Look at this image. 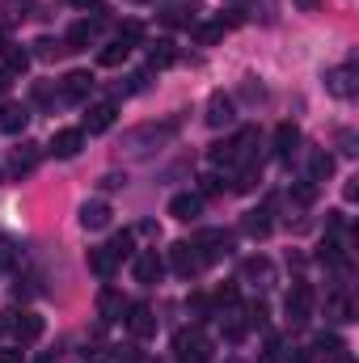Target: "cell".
<instances>
[{
	"instance_id": "obj_1",
	"label": "cell",
	"mask_w": 359,
	"mask_h": 363,
	"mask_svg": "<svg viewBox=\"0 0 359 363\" xmlns=\"http://www.w3.org/2000/svg\"><path fill=\"white\" fill-rule=\"evenodd\" d=\"M174 355L178 363H207L211 359V342L203 330H178L174 334Z\"/></svg>"
},
{
	"instance_id": "obj_2",
	"label": "cell",
	"mask_w": 359,
	"mask_h": 363,
	"mask_svg": "<svg viewBox=\"0 0 359 363\" xmlns=\"http://www.w3.org/2000/svg\"><path fill=\"white\" fill-rule=\"evenodd\" d=\"M313 287L300 279V283H292V291H287V317H292V325H304L309 317H313Z\"/></svg>"
},
{
	"instance_id": "obj_3",
	"label": "cell",
	"mask_w": 359,
	"mask_h": 363,
	"mask_svg": "<svg viewBox=\"0 0 359 363\" xmlns=\"http://www.w3.org/2000/svg\"><path fill=\"white\" fill-rule=\"evenodd\" d=\"M81 148H85V131H81V127H64V131L51 135V152H55L60 161H72Z\"/></svg>"
},
{
	"instance_id": "obj_4",
	"label": "cell",
	"mask_w": 359,
	"mask_h": 363,
	"mask_svg": "<svg viewBox=\"0 0 359 363\" xmlns=\"http://www.w3.org/2000/svg\"><path fill=\"white\" fill-rule=\"evenodd\" d=\"M228 245H233V237H228V233H203V237L194 241V250H199V258H203V267H211V262H220V258L228 254Z\"/></svg>"
},
{
	"instance_id": "obj_5",
	"label": "cell",
	"mask_w": 359,
	"mask_h": 363,
	"mask_svg": "<svg viewBox=\"0 0 359 363\" xmlns=\"http://www.w3.org/2000/svg\"><path fill=\"white\" fill-rule=\"evenodd\" d=\"M170 267H174L182 279H190V274L203 271V258H199V250H194L190 241H178V245L170 250Z\"/></svg>"
},
{
	"instance_id": "obj_6",
	"label": "cell",
	"mask_w": 359,
	"mask_h": 363,
	"mask_svg": "<svg viewBox=\"0 0 359 363\" xmlns=\"http://www.w3.org/2000/svg\"><path fill=\"white\" fill-rule=\"evenodd\" d=\"M110 203L106 199H89V203H81V228L85 233H101V228H110Z\"/></svg>"
},
{
	"instance_id": "obj_7",
	"label": "cell",
	"mask_w": 359,
	"mask_h": 363,
	"mask_svg": "<svg viewBox=\"0 0 359 363\" xmlns=\"http://www.w3.org/2000/svg\"><path fill=\"white\" fill-rule=\"evenodd\" d=\"M233 110H237V106H233V97H228V93H211V97H207V114H203V118H207V127H216V131H220V127H228V123L237 118Z\"/></svg>"
},
{
	"instance_id": "obj_8",
	"label": "cell",
	"mask_w": 359,
	"mask_h": 363,
	"mask_svg": "<svg viewBox=\"0 0 359 363\" xmlns=\"http://www.w3.org/2000/svg\"><path fill=\"white\" fill-rule=\"evenodd\" d=\"M127 330L144 342V338H153L157 334V317H153V308L148 304H127Z\"/></svg>"
},
{
	"instance_id": "obj_9",
	"label": "cell",
	"mask_w": 359,
	"mask_h": 363,
	"mask_svg": "<svg viewBox=\"0 0 359 363\" xmlns=\"http://www.w3.org/2000/svg\"><path fill=\"white\" fill-rule=\"evenodd\" d=\"M114 118H118V106L114 101H101V106H93L89 114H85V135H101V131H110L114 127Z\"/></svg>"
},
{
	"instance_id": "obj_10",
	"label": "cell",
	"mask_w": 359,
	"mask_h": 363,
	"mask_svg": "<svg viewBox=\"0 0 359 363\" xmlns=\"http://www.w3.org/2000/svg\"><path fill=\"white\" fill-rule=\"evenodd\" d=\"M254 144H258V127H241V131L228 140V148H233V165H250Z\"/></svg>"
},
{
	"instance_id": "obj_11",
	"label": "cell",
	"mask_w": 359,
	"mask_h": 363,
	"mask_svg": "<svg viewBox=\"0 0 359 363\" xmlns=\"http://www.w3.org/2000/svg\"><path fill=\"white\" fill-rule=\"evenodd\" d=\"M26 123H30V110H26V106H17V101H4V106H0V131H4V135L26 131Z\"/></svg>"
},
{
	"instance_id": "obj_12",
	"label": "cell",
	"mask_w": 359,
	"mask_h": 363,
	"mask_svg": "<svg viewBox=\"0 0 359 363\" xmlns=\"http://www.w3.org/2000/svg\"><path fill=\"white\" fill-rule=\"evenodd\" d=\"M89 89H93L89 72H68V77H64V85H60V97H64V101H85Z\"/></svg>"
},
{
	"instance_id": "obj_13",
	"label": "cell",
	"mask_w": 359,
	"mask_h": 363,
	"mask_svg": "<svg viewBox=\"0 0 359 363\" xmlns=\"http://www.w3.org/2000/svg\"><path fill=\"white\" fill-rule=\"evenodd\" d=\"M13 334H17L21 347H26V342H38V338H43V317H38V313H21V317H13Z\"/></svg>"
},
{
	"instance_id": "obj_14",
	"label": "cell",
	"mask_w": 359,
	"mask_h": 363,
	"mask_svg": "<svg viewBox=\"0 0 359 363\" xmlns=\"http://www.w3.org/2000/svg\"><path fill=\"white\" fill-rule=\"evenodd\" d=\"M326 89L334 93V97H355V68H351V64L334 68V72L326 77Z\"/></svg>"
},
{
	"instance_id": "obj_15",
	"label": "cell",
	"mask_w": 359,
	"mask_h": 363,
	"mask_svg": "<svg viewBox=\"0 0 359 363\" xmlns=\"http://www.w3.org/2000/svg\"><path fill=\"white\" fill-rule=\"evenodd\" d=\"M97 313H101V321H118V317L127 313V300H123L114 287H101V296H97Z\"/></svg>"
},
{
	"instance_id": "obj_16",
	"label": "cell",
	"mask_w": 359,
	"mask_h": 363,
	"mask_svg": "<svg viewBox=\"0 0 359 363\" xmlns=\"http://www.w3.org/2000/svg\"><path fill=\"white\" fill-rule=\"evenodd\" d=\"M131 271H136V283H144V287H153V283L161 279V271H165V262H161L157 254H140Z\"/></svg>"
},
{
	"instance_id": "obj_17",
	"label": "cell",
	"mask_w": 359,
	"mask_h": 363,
	"mask_svg": "<svg viewBox=\"0 0 359 363\" xmlns=\"http://www.w3.org/2000/svg\"><path fill=\"white\" fill-rule=\"evenodd\" d=\"M203 211V194H174L170 199V216L174 220H194Z\"/></svg>"
},
{
	"instance_id": "obj_18",
	"label": "cell",
	"mask_w": 359,
	"mask_h": 363,
	"mask_svg": "<svg viewBox=\"0 0 359 363\" xmlns=\"http://www.w3.org/2000/svg\"><path fill=\"white\" fill-rule=\"evenodd\" d=\"M89 271L97 274V279H110V274L118 271V258L110 254V245H97V250H89Z\"/></svg>"
},
{
	"instance_id": "obj_19",
	"label": "cell",
	"mask_w": 359,
	"mask_h": 363,
	"mask_svg": "<svg viewBox=\"0 0 359 363\" xmlns=\"http://www.w3.org/2000/svg\"><path fill=\"white\" fill-rule=\"evenodd\" d=\"M93 38H97V21H77L72 30H68V38H64V47L68 51H85Z\"/></svg>"
},
{
	"instance_id": "obj_20",
	"label": "cell",
	"mask_w": 359,
	"mask_h": 363,
	"mask_svg": "<svg viewBox=\"0 0 359 363\" xmlns=\"http://www.w3.org/2000/svg\"><path fill=\"white\" fill-rule=\"evenodd\" d=\"M296 144H300V131H296V123H279V127H275V152L287 161V157L296 152Z\"/></svg>"
},
{
	"instance_id": "obj_21",
	"label": "cell",
	"mask_w": 359,
	"mask_h": 363,
	"mask_svg": "<svg viewBox=\"0 0 359 363\" xmlns=\"http://www.w3.org/2000/svg\"><path fill=\"white\" fill-rule=\"evenodd\" d=\"M127 55H131V47L114 38V43H106V47L97 51V64H101V68H118V64H127Z\"/></svg>"
},
{
	"instance_id": "obj_22",
	"label": "cell",
	"mask_w": 359,
	"mask_h": 363,
	"mask_svg": "<svg viewBox=\"0 0 359 363\" xmlns=\"http://www.w3.org/2000/svg\"><path fill=\"white\" fill-rule=\"evenodd\" d=\"M326 317H330L334 325H347V321L355 317V308H351V300H347V296H330V304H326Z\"/></svg>"
},
{
	"instance_id": "obj_23",
	"label": "cell",
	"mask_w": 359,
	"mask_h": 363,
	"mask_svg": "<svg viewBox=\"0 0 359 363\" xmlns=\"http://www.w3.org/2000/svg\"><path fill=\"white\" fill-rule=\"evenodd\" d=\"M334 174V157L330 152H313L309 157V182H326Z\"/></svg>"
},
{
	"instance_id": "obj_24",
	"label": "cell",
	"mask_w": 359,
	"mask_h": 363,
	"mask_svg": "<svg viewBox=\"0 0 359 363\" xmlns=\"http://www.w3.org/2000/svg\"><path fill=\"white\" fill-rule=\"evenodd\" d=\"M30 68V51H21V47H4V72L9 77H21Z\"/></svg>"
},
{
	"instance_id": "obj_25",
	"label": "cell",
	"mask_w": 359,
	"mask_h": 363,
	"mask_svg": "<svg viewBox=\"0 0 359 363\" xmlns=\"http://www.w3.org/2000/svg\"><path fill=\"white\" fill-rule=\"evenodd\" d=\"M34 165H38V148H34V144H21V148L13 152V174L21 178V174H30Z\"/></svg>"
},
{
	"instance_id": "obj_26",
	"label": "cell",
	"mask_w": 359,
	"mask_h": 363,
	"mask_svg": "<svg viewBox=\"0 0 359 363\" xmlns=\"http://www.w3.org/2000/svg\"><path fill=\"white\" fill-rule=\"evenodd\" d=\"M317 262H321V267H347V250H343L338 241H321Z\"/></svg>"
},
{
	"instance_id": "obj_27",
	"label": "cell",
	"mask_w": 359,
	"mask_h": 363,
	"mask_svg": "<svg viewBox=\"0 0 359 363\" xmlns=\"http://www.w3.org/2000/svg\"><path fill=\"white\" fill-rule=\"evenodd\" d=\"M287 199H292V203H296V207H313V203H317V182H296V186H292V190H287Z\"/></svg>"
},
{
	"instance_id": "obj_28",
	"label": "cell",
	"mask_w": 359,
	"mask_h": 363,
	"mask_svg": "<svg viewBox=\"0 0 359 363\" xmlns=\"http://www.w3.org/2000/svg\"><path fill=\"white\" fill-rule=\"evenodd\" d=\"M174 60H178V51H174V43H165V38L148 51V68H170Z\"/></svg>"
},
{
	"instance_id": "obj_29",
	"label": "cell",
	"mask_w": 359,
	"mask_h": 363,
	"mask_svg": "<svg viewBox=\"0 0 359 363\" xmlns=\"http://www.w3.org/2000/svg\"><path fill=\"white\" fill-rule=\"evenodd\" d=\"M241 228H245L250 237H270V211H267V207H263V211H250Z\"/></svg>"
},
{
	"instance_id": "obj_30",
	"label": "cell",
	"mask_w": 359,
	"mask_h": 363,
	"mask_svg": "<svg viewBox=\"0 0 359 363\" xmlns=\"http://www.w3.org/2000/svg\"><path fill=\"white\" fill-rule=\"evenodd\" d=\"M267 317H270V308L263 300H254V304L245 308V325H250V330H267Z\"/></svg>"
},
{
	"instance_id": "obj_31",
	"label": "cell",
	"mask_w": 359,
	"mask_h": 363,
	"mask_svg": "<svg viewBox=\"0 0 359 363\" xmlns=\"http://www.w3.org/2000/svg\"><path fill=\"white\" fill-rule=\"evenodd\" d=\"M13 262H17V241L0 233V271H13Z\"/></svg>"
},
{
	"instance_id": "obj_32",
	"label": "cell",
	"mask_w": 359,
	"mask_h": 363,
	"mask_svg": "<svg viewBox=\"0 0 359 363\" xmlns=\"http://www.w3.org/2000/svg\"><path fill=\"white\" fill-rule=\"evenodd\" d=\"M241 274H245V279H263V283H267V279H270V262H267V258H250V262L241 267Z\"/></svg>"
},
{
	"instance_id": "obj_33",
	"label": "cell",
	"mask_w": 359,
	"mask_h": 363,
	"mask_svg": "<svg viewBox=\"0 0 359 363\" xmlns=\"http://www.w3.org/2000/svg\"><path fill=\"white\" fill-rule=\"evenodd\" d=\"M140 38H144V26H140V21H123V26H118V43H127V47H136Z\"/></svg>"
},
{
	"instance_id": "obj_34",
	"label": "cell",
	"mask_w": 359,
	"mask_h": 363,
	"mask_svg": "<svg viewBox=\"0 0 359 363\" xmlns=\"http://www.w3.org/2000/svg\"><path fill=\"white\" fill-rule=\"evenodd\" d=\"M131 241H136V233H118L114 241H110V254L123 262V258H131Z\"/></svg>"
},
{
	"instance_id": "obj_35",
	"label": "cell",
	"mask_w": 359,
	"mask_h": 363,
	"mask_svg": "<svg viewBox=\"0 0 359 363\" xmlns=\"http://www.w3.org/2000/svg\"><path fill=\"white\" fill-rule=\"evenodd\" d=\"M254 186H258V169H254V165H245V169L237 174V182H233V190H241V194H250Z\"/></svg>"
},
{
	"instance_id": "obj_36",
	"label": "cell",
	"mask_w": 359,
	"mask_h": 363,
	"mask_svg": "<svg viewBox=\"0 0 359 363\" xmlns=\"http://www.w3.org/2000/svg\"><path fill=\"white\" fill-rule=\"evenodd\" d=\"M224 30H228L224 21H211V26H199L194 38H199V43H216V38H224Z\"/></svg>"
},
{
	"instance_id": "obj_37",
	"label": "cell",
	"mask_w": 359,
	"mask_h": 363,
	"mask_svg": "<svg viewBox=\"0 0 359 363\" xmlns=\"http://www.w3.org/2000/svg\"><path fill=\"white\" fill-rule=\"evenodd\" d=\"M161 21H165V26H174V30H178V26H190V21H194V17H186V9H165V13H161Z\"/></svg>"
},
{
	"instance_id": "obj_38",
	"label": "cell",
	"mask_w": 359,
	"mask_h": 363,
	"mask_svg": "<svg viewBox=\"0 0 359 363\" xmlns=\"http://www.w3.org/2000/svg\"><path fill=\"white\" fill-rule=\"evenodd\" d=\"M199 190H203V194H224V182L216 178V174H203V178H199Z\"/></svg>"
},
{
	"instance_id": "obj_39",
	"label": "cell",
	"mask_w": 359,
	"mask_h": 363,
	"mask_svg": "<svg viewBox=\"0 0 359 363\" xmlns=\"http://www.w3.org/2000/svg\"><path fill=\"white\" fill-rule=\"evenodd\" d=\"M245 334H250V325H245V321H228V325H224V338H228V342H241Z\"/></svg>"
},
{
	"instance_id": "obj_40",
	"label": "cell",
	"mask_w": 359,
	"mask_h": 363,
	"mask_svg": "<svg viewBox=\"0 0 359 363\" xmlns=\"http://www.w3.org/2000/svg\"><path fill=\"white\" fill-rule=\"evenodd\" d=\"M85 363H110V351L101 342H93V347H85Z\"/></svg>"
},
{
	"instance_id": "obj_41",
	"label": "cell",
	"mask_w": 359,
	"mask_h": 363,
	"mask_svg": "<svg viewBox=\"0 0 359 363\" xmlns=\"http://www.w3.org/2000/svg\"><path fill=\"white\" fill-rule=\"evenodd\" d=\"M60 51H68V47H64V43H51V38H43V43H38V55H43V60H55Z\"/></svg>"
},
{
	"instance_id": "obj_42",
	"label": "cell",
	"mask_w": 359,
	"mask_h": 363,
	"mask_svg": "<svg viewBox=\"0 0 359 363\" xmlns=\"http://www.w3.org/2000/svg\"><path fill=\"white\" fill-rule=\"evenodd\" d=\"M317 351L334 355V351H343V338H334V334H321V338H317Z\"/></svg>"
},
{
	"instance_id": "obj_43",
	"label": "cell",
	"mask_w": 359,
	"mask_h": 363,
	"mask_svg": "<svg viewBox=\"0 0 359 363\" xmlns=\"http://www.w3.org/2000/svg\"><path fill=\"white\" fill-rule=\"evenodd\" d=\"M237 304V287H224L220 296H216V308H233Z\"/></svg>"
},
{
	"instance_id": "obj_44",
	"label": "cell",
	"mask_w": 359,
	"mask_h": 363,
	"mask_svg": "<svg viewBox=\"0 0 359 363\" xmlns=\"http://www.w3.org/2000/svg\"><path fill=\"white\" fill-rule=\"evenodd\" d=\"M0 363H26V351H17V347L13 351H0Z\"/></svg>"
},
{
	"instance_id": "obj_45",
	"label": "cell",
	"mask_w": 359,
	"mask_h": 363,
	"mask_svg": "<svg viewBox=\"0 0 359 363\" xmlns=\"http://www.w3.org/2000/svg\"><path fill=\"white\" fill-rule=\"evenodd\" d=\"M359 178H347V186H343V199H347V203H355L359 199V186H355Z\"/></svg>"
},
{
	"instance_id": "obj_46",
	"label": "cell",
	"mask_w": 359,
	"mask_h": 363,
	"mask_svg": "<svg viewBox=\"0 0 359 363\" xmlns=\"http://www.w3.org/2000/svg\"><path fill=\"white\" fill-rule=\"evenodd\" d=\"M68 4H72V9H85V13H101V0H68Z\"/></svg>"
},
{
	"instance_id": "obj_47",
	"label": "cell",
	"mask_w": 359,
	"mask_h": 363,
	"mask_svg": "<svg viewBox=\"0 0 359 363\" xmlns=\"http://www.w3.org/2000/svg\"><path fill=\"white\" fill-rule=\"evenodd\" d=\"M123 182H127V178H118V174H106V178H101V190H118Z\"/></svg>"
},
{
	"instance_id": "obj_48",
	"label": "cell",
	"mask_w": 359,
	"mask_h": 363,
	"mask_svg": "<svg viewBox=\"0 0 359 363\" xmlns=\"http://www.w3.org/2000/svg\"><path fill=\"white\" fill-rule=\"evenodd\" d=\"M326 363H355V359H351V351L343 347V351H334V355H326Z\"/></svg>"
},
{
	"instance_id": "obj_49",
	"label": "cell",
	"mask_w": 359,
	"mask_h": 363,
	"mask_svg": "<svg viewBox=\"0 0 359 363\" xmlns=\"http://www.w3.org/2000/svg\"><path fill=\"white\" fill-rule=\"evenodd\" d=\"M338 140H343V152H355V135H351V131H343Z\"/></svg>"
},
{
	"instance_id": "obj_50",
	"label": "cell",
	"mask_w": 359,
	"mask_h": 363,
	"mask_svg": "<svg viewBox=\"0 0 359 363\" xmlns=\"http://www.w3.org/2000/svg\"><path fill=\"white\" fill-rule=\"evenodd\" d=\"M13 317H17V313H0V334H9V330H13Z\"/></svg>"
},
{
	"instance_id": "obj_51",
	"label": "cell",
	"mask_w": 359,
	"mask_h": 363,
	"mask_svg": "<svg viewBox=\"0 0 359 363\" xmlns=\"http://www.w3.org/2000/svg\"><path fill=\"white\" fill-rule=\"evenodd\" d=\"M300 9H321V0H296Z\"/></svg>"
}]
</instances>
